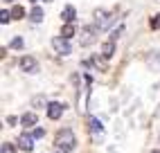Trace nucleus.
Segmentation results:
<instances>
[{"mask_svg":"<svg viewBox=\"0 0 160 153\" xmlns=\"http://www.w3.org/2000/svg\"><path fill=\"white\" fill-rule=\"evenodd\" d=\"M88 126H90L92 133H104V128H102V124H99L97 117H88Z\"/></svg>","mask_w":160,"mask_h":153,"instance_id":"13","label":"nucleus"},{"mask_svg":"<svg viewBox=\"0 0 160 153\" xmlns=\"http://www.w3.org/2000/svg\"><path fill=\"white\" fill-rule=\"evenodd\" d=\"M151 153H160V151H151Z\"/></svg>","mask_w":160,"mask_h":153,"instance_id":"25","label":"nucleus"},{"mask_svg":"<svg viewBox=\"0 0 160 153\" xmlns=\"http://www.w3.org/2000/svg\"><path fill=\"white\" fill-rule=\"evenodd\" d=\"M20 68L25 72H29V74H34V72H38V63H36L34 57H23L20 59Z\"/></svg>","mask_w":160,"mask_h":153,"instance_id":"6","label":"nucleus"},{"mask_svg":"<svg viewBox=\"0 0 160 153\" xmlns=\"http://www.w3.org/2000/svg\"><path fill=\"white\" fill-rule=\"evenodd\" d=\"M63 111H66V106H63L61 101H50V106H48V117H50V119H59V117L63 115Z\"/></svg>","mask_w":160,"mask_h":153,"instance_id":"5","label":"nucleus"},{"mask_svg":"<svg viewBox=\"0 0 160 153\" xmlns=\"http://www.w3.org/2000/svg\"><path fill=\"white\" fill-rule=\"evenodd\" d=\"M151 27H153V29H160V14H156V16L151 18Z\"/></svg>","mask_w":160,"mask_h":153,"instance_id":"21","label":"nucleus"},{"mask_svg":"<svg viewBox=\"0 0 160 153\" xmlns=\"http://www.w3.org/2000/svg\"><path fill=\"white\" fill-rule=\"evenodd\" d=\"M122 32H124V27L120 25V27H117V29H113V34H111V38H108V41H113V43H115V38H117V36H120V34H122Z\"/></svg>","mask_w":160,"mask_h":153,"instance_id":"20","label":"nucleus"},{"mask_svg":"<svg viewBox=\"0 0 160 153\" xmlns=\"http://www.w3.org/2000/svg\"><path fill=\"white\" fill-rule=\"evenodd\" d=\"M29 20H32V23H41V20H43V9H41V7H34V9L29 12Z\"/></svg>","mask_w":160,"mask_h":153,"instance_id":"12","label":"nucleus"},{"mask_svg":"<svg viewBox=\"0 0 160 153\" xmlns=\"http://www.w3.org/2000/svg\"><path fill=\"white\" fill-rule=\"evenodd\" d=\"M52 47H54L57 54H61V57H68V54L72 52L68 38H63V36H54V38H52Z\"/></svg>","mask_w":160,"mask_h":153,"instance_id":"4","label":"nucleus"},{"mask_svg":"<svg viewBox=\"0 0 160 153\" xmlns=\"http://www.w3.org/2000/svg\"><path fill=\"white\" fill-rule=\"evenodd\" d=\"M95 20H97V27L99 29H108L115 23V14L113 12H106V9H97V12H95Z\"/></svg>","mask_w":160,"mask_h":153,"instance_id":"2","label":"nucleus"},{"mask_svg":"<svg viewBox=\"0 0 160 153\" xmlns=\"http://www.w3.org/2000/svg\"><path fill=\"white\" fill-rule=\"evenodd\" d=\"M23 16H25V9L16 5V7L12 9V18H16V20H20V18H23Z\"/></svg>","mask_w":160,"mask_h":153,"instance_id":"16","label":"nucleus"},{"mask_svg":"<svg viewBox=\"0 0 160 153\" xmlns=\"http://www.w3.org/2000/svg\"><path fill=\"white\" fill-rule=\"evenodd\" d=\"M57 153H70V151H57Z\"/></svg>","mask_w":160,"mask_h":153,"instance_id":"23","label":"nucleus"},{"mask_svg":"<svg viewBox=\"0 0 160 153\" xmlns=\"http://www.w3.org/2000/svg\"><path fill=\"white\" fill-rule=\"evenodd\" d=\"M74 144H77V137H74V133H72L70 128L59 131L57 137H54V146H57V151H72Z\"/></svg>","mask_w":160,"mask_h":153,"instance_id":"1","label":"nucleus"},{"mask_svg":"<svg viewBox=\"0 0 160 153\" xmlns=\"http://www.w3.org/2000/svg\"><path fill=\"white\" fill-rule=\"evenodd\" d=\"M97 32H99V27H92V25L83 27V29H81V34H79L81 45H92V43L97 41Z\"/></svg>","mask_w":160,"mask_h":153,"instance_id":"3","label":"nucleus"},{"mask_svg":"<svg viewBox=\"0 0 160 153\" xmlns=\"http://www.w3.org/2000/svg\"><path fill=\"white\" fill-rule=\"evenodd\" d=\"M74 14H77V12H74V7H72V5H68V7L61 12V20H63L66 25H72V23H74V18H77Z\"/></svg>","mask_w":160,"mask_h":153,"instance_id":"8","label":"nucleus"},{"mask_svg":"<svg viewBox=\"0 0 160 153\" xmlns=\"http://www.w3.org/2000/svg\"><path fill=\"white\" fill-rule=\"evenodd\" d=\"M32 104H34L36 108H48V106H50V104H48V99H45L43 95H36L34 99H32Z\"/></svg>","mask_w":160,"mask_h":153,"instance_id":"14","label":"nucleus"},{"mask_svg":"<svg viewBox=\"0 0 160 153\" xmlns=\"http://www.w3.org/2000/svg\"><path fill=\"white\" fill-rule=\"evenodd\" d=\"M9 47H12V50H20V47H23V38H20V36H18V38H14Z\"/></svg>","mask_w":160,"mask_h":153,"instance_id":"19","label":"nucleus"},{"mask_svg":"<svg viewBox=\"0 0 160 153\" xmlns=\"http://www.w3.org/2000/svg\"><path fill=\"white\" fill-rule=\"evenodd\" d=\"M32 135L38 140V137H43V135H45V131H43V128H34V133H32Z\"/></svg>","mask_w":160,"mask_h":153,"instance_id":"22","label":"nucleus"},{"mask_svg":"<svg viewBox=\"0 0 160 153\" xmlns=\"http://www.w3.org/2000/svg\"><path fill=\"white\" fill-rule=\"evenodd\" d=\"M18 149H23L25 153H29L32 149H34V135H27V133H23L18 137Z\"/></svg>","mask_w":160,"mask_h":153,"instance_id":"7","label":"nucleus"},{"mask_svg":"<svg viewBox=\"0 0 160 153\" xmlns=\"http://www.w3.org/2000/svg\"><path fill=\"white\" fill-rule=\"evenodd\" d=\"M63 38H72L74 36V25H63Z\"/></svg>","mask_w":160,"mask_h":153,"instance_id":"15","label":"nucleus"},{"mask_svg":"<svg viewBox=\"0 0 160 153\" xmlns=\"http://www.w3.org/2000/svg\"><path fill=\"white\" fill-rule=\"evenodd\" d=\"M9 18H12V14H9L7 9H2V12H0V23L7 25V23H9Z\"/></svg>","mask_w":160,"mask_h":153,"instance_id":"18","label":"nucleus"},{"mask_svg":"<svg viewBox=\"0 0 160 153\" xmlns=\"http://www.w3.org/2000/svg\"><path fill=\"white\" fill-rule=\"evenodd\" d=\"M147 63L151 65L153 70H160V50H153L151 54L147 57Z\"/></svg>","mask_w":160,"mask_h":153,"instance_id":"9","label":"nucleus"},{"mask_svg":"<svg viewBox=\"0 0 160 153\" xmlns=\"http://www.w3.org/2000/svg\"><path fill=\"white\" fill-rule=\"evenodd\" d=\"M29 2H36V0H29Z\"/></svg>","mask_w":160,"mask_h":153,"instance_id":"26","label":"nucleus"},{"mask_svg":"<svg viewBox=\"0 0 160 153\" xmlns=\"http://www.w3.org/2000/svg\"><path fill=\"white\" fill-rule=\"evenodd\" d=\"M156 115H160V108H158V113H156Z\"/></svg>","mask_w":160,"mask_h":153,"instance_id":"24","label":"nucleus"},{"mask_svg":"<svg viewBox=\"0 0 160 153\" xmlns=\"http://www.w3.org/2000/svg\"><path fill=\"white\" fill-rule=\"evenodd\" d=\"M0 153H16V149L9 144V142H2V146H0Z\"/></svg>","mask_w":160,"mask_h":153,"instance_id":"17","label":"nucleus"},{"mask_svg":"<svg viewBox=\"0 0 160 153\" xmlns=\"http://www.w3.org/2000/svg\"><path fill=\"white\" fill-rule=\"evenodd\" d=\"M113 52H115V43H113V41L102 43V57H104V59H111Z\"/></svg>","mask_w":160,"mask_h":153,"instance_id":"10","label":"nucleus"},{"mask_svg":"<svg viewBox=\"0 0 160 153\" xmlns=\"http://www.w3.org/2000/svg\"><path fill=\"white\" fill-rule=\"evenodd\" d=\"M45 2H52V0H45Z\"/></svg>","mask_w":160,"mask_h":153,"instance_id":"27","label":"nucleus"},{"mask_svg":"<svg viewBox=\"0 0 160 153\" xmlns=\"http://www.w3.org/2000/svg\"><path fill=\"white\" fill-rule=\"evenodd\" d=\"M20 122H23L25 128H32V126L36 124V115H34V113H25L23 117H20Z\"/></svg>","mask_w":160,"mask_h":153,"instance_id":"11","label":"nucleus"}]
</instances>
